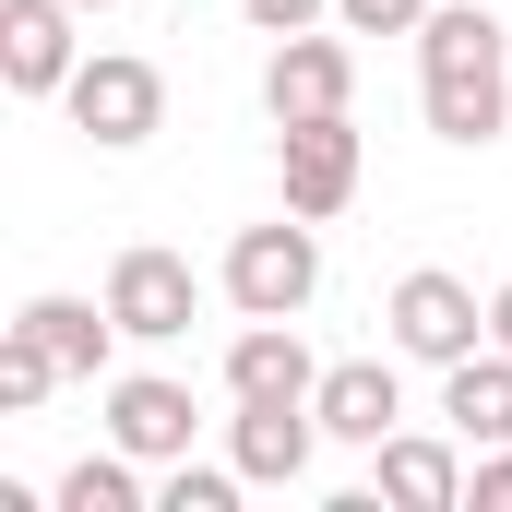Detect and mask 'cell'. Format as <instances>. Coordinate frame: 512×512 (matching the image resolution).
<instances>
[{
	"label": "cell",
	"instance_id": "cell-1",
	"mask_svg": "<svg viewBox=\"0 0 512 512\" xmlns=\"http://www.w3.org/2000/svg\"><path fill=\"white\" fill-rule=\"evenodd\" d=\"M417 108H429L441 143H501L512 131V36H501V12L441 0L417 24Z\"/></svg>",
	"mask_w": 512,
	"mask_h": 512
},
{
	"label": "cell",
	"instance_id": "cell-2",
	"mask_svg": "<svg viewBox=\"0 0 512 512\" xmlns=\"http://www.w3.org/2000/svg\"><path fill=\"white\" fill-rule=\"evenodd\" d=\"M322 298V239L310 215H274V227H239L227 239V310L239 322H298Z\"/></svg>",
	"mask_w": 512,
	"mask_h": 512
},
{
	"label": "cell",
	"instance_id": "cell-3",
	"mask_svg": "<svg viewBox=\"0 0 512 512\" xmlns=\"http://www.w3.org/2000/svg\"><path fill=\"white\" fill-rule=\"evenodd\" d=\"M60 108H72L84 143L131 155V143H155V131H167V72H155V60H131V48H96V60L60 84Z\"/></svg>",
	"mask_w": 512,
	"mask_h": 512
},
{
	"label": "cell",
	"instance_id": "cell-4",
	"mask_svg": "<svg viewBox=\"0 0 512 512\" xmlns=\"http://www.w3.org/2000/svg\"><path fill=\"white\" fill-rule=\"evenodd\" d=\"M382 322H393V358H417V370H453V358H477V346H489L477 286H465V274H441V262H417V274L393 286Z\"/></svg>",
	"mask_w": 512,
	"mask_h": 512
},
{
	"label": "cell",
	"instance_id": "cell-5",
	"mask_svg": "<svg viewBox=\"0 0 512 512\" xmlns=\"http://www.w3.org/2000/svg\"><path fill=\"white\" fill-rule=\"evenodd\" d=\"M274 167H286V215L334 227V215L358 203V179H370V143H358V120L334 108V120H286L274 131Z\"/></svg>",
	"mask_w": 512,
	"mask_h": 512
},
{
	"label": "cell",
	"instance_id": "cell-6",
	"mask_svg": "<svg viewBox=\"0 0 512 512\" xmlns=\"http://www.w3.org/2000/svg\"><path fill=\"white\" fill-rule=\"evenodd\" d=\"M108 310H120L131 346H179V334H191V310H203V286H191V262H179V251L131 239V251L108 262Z\"/></svg>",
	"mask_w": 512,
	"mask_h": 512
},
{
	"label": "cell",
	"instance_id": "cell-7",
	"mask_svg": "<svg viewBox=\"0 0 512 512\" xmlns=\"http://www.w3.org/2000/svg\"><path fill=\"white\" fill-rule=\"evenodd\" d=\"M346 96H358V48H346V24H334V36H322V24H310V36H274V60H262V108H274V131H286V120H334Z\"/></svg>",
	"mask_w": 512,
	"mask_h": 512
},
{
	"label": "cell",
	"instance_id": "cell-8",
	"mask_svg": "<svg viewBox=\"0 0 512 512\" xmlns=\"http://www.w3.org/2000/svg\"><path fill=\"white\" fill-rule=\"evenodd\" d=\"M310 417H322V441L382 453L393 429H405V382H393V358H334V370H322V393H310Z\"/></svg>",
	"mask_w": 512,
	"mask_h": 512
},
{
	"label": "cell",
	"instance_id": "cell-9",
	"mask_svg": "<svg viewBox=\"0 0 512 512\" xmlns=\"http://www.w3.org/2000/svg\"><path fill=\"white\" fill-rule=\"evenodd\" d=\"M370 501H393V512H465V429H453V441L393 429L382 453H370Z\"/></svg>",
	"mask_w": 512,
	"mask_h": 512
},
{
	"label": "cell",
	"instance_id": "cell-10",
	"mask_svg": "<svg viewBox=\"0 0 512 512\" xmlns=\"http://www.w3.org/2000/svg\"><path fill=\"white\" fill-rule=\"evenodd\" d=\"M72 72H84L72 0H0V84H12V96H60Z\"/></svg>",
	"mask_w": 512,
	"mask_h": 512
},
{
	"label": "cell",
	"instance_id": "cell-11",
	"mask_svg": "<svg viewBox=\"0 0 512 512\" xmlns=\"http://www.w3.org/2000/svg\"><path fill=\"white\" fill-rule=\"evenodd\" d=\"M108 441L143 453V465H179V453H191V382H167V370H120V382H108Z\"/></svg>",
	"mask_w": 512,
	"mask_h": 512
},
{
	"label": "cell",
	"instance_id": "cell-12",
	"mask_svg": "<svg viewBox=\"0 0 512 512\" xmlns=\"http://www.w3.org/2000/svg\"><path fill=\"white\" fill-rule=\"evenodd\" d=\"M310 453H322V417H310V405H239V417H227V465H239L251 489H298Z\"/></svg>",
	"mask_w": 512,
	"mask_h": 512
},
{
	"label": "cell",
	"instance_id": "cell-13",
	"mask_svg": "<svg viewBox=\"0 0 512 512\" xmlns=\"http://www.w3.org/2000/svg\"><path fill=\"white\" fill-rule=\"evenodd\" d=\"M322 393V358L298 346V322H251L227 346V405H310Z\"/></svg>",
	"mask_w": 512,
	"mask_h": 512
},
{
	"label": "cell",
	"instance_id": "cell-14",
	"mask_svg": "<svg viewBox=\"0 0 512 512\" xmlns=\"http://www.w3.org/2000/svg\"><path fill=\"white\" fill-rule=\"evenodd\" d=\"M12 322H24V334H36V346L60 358V382H108V346H131L108 298H24Z\"/></svg>",
	"mask_w": 512,
	"mask_h": 512
},
{
	"label": "cell",
	"instance_id": "cell-15",
	"mask_svg": "<svg viewBox=\"0 0 512 512\" xmlns=\"http://www.w3.org/2000/svg\"><path fill=\"white\" fill-rule=\"evenodd\" d=\"M441 417L465 429V453L512 441V346H477V358H453V370H441Z\"/></svg>",
	"mask_w": 512,
	"mask_h": 512
},
{
	"label": "cell",
	"instance_id": "cell-16",
	"mask_svg": "<svg viewBox=\"0 0 512 512\" xmlns=\"http://www.w3.org/2000/svg\"><path fill=\"white\" fill-rule=\"evenodd\" d=\"M131 465H143V453H120V441L84 453V465L60 477V512H143V477H131Z\"/></svg>",
	"mask_w": 512,
	"mask_h": 512
},
{
	"label": "cell",
	"instance_id": "cell-17",
	"mask_svg": "<svg viewBox=\"0 0 512 512\" xmlns=\"http://www.w3.org/2000/svg\"><path fill=\"white\" fill-rule=\"evenodd\" d=\"M48 393H60V358L12 322V334H0V417H24V405H48Z\"/></svg>",
	"mask_w": 512,
	"mask_h": 512
},
{
	"label": "cell",
	"instance_id": "cell-18",
	"mask_svg": "<svg viewBox=\"0 0 512 512\" xmlns=\"http://www.w3.org/2000/svg\"><path fill=\"white\" fill-rule=\"evenodd\" d=\"M239 489H251L239 465H191V453H179V465L155 477V512H239Z\"/></svg>",
	"mask_w": 512,
	"mask_h": 512
},
{
	"label": "cell",
	"instance_id": "cell-19",
	"mask_svg": "<svg viewBox=\"0 0 512 512\" xmlns=\"http://www.w3.org/2000/svg\"><path fill=\"white\" fill-rule=\"evenodd\" d=\"M429 12H441V0H334V24H346V36H417Z\"/></svg>",
	"mask_w": 512,
	"mask_h": 512
},
{
	"label": "cell",
	"instance_id": "cell-20",
	"mask_svg": "<svg viewBox=\"0 0 512 512\" xmlns=\"http://www.w3.org/2000/svg\"><path fill=\"white\" fill-rule=\"evenodd\" d=\"M322 12H334V0H239V24H251V36H310Z\"/></svg>",
	"mask_w": 512,
	"mask_h": 512
},
{
	"label": "cell",
	"instance_id": "cell-21",
	"mask_svg": "<svg viewBox=\"0 0 512 512\" xmlns=\"http://www.w3.org/2000/svg\"><path fill=\"white\" fill-rule=\"evenodd\" d=\"M465 501H477V512H512V441H489V453L465 465Z\"/></svg>",
	"mask_w": 512,
	"mask_h": 512
},
{
	"label": "cell",
	"instance_id": "cell-22",
	"mask_svg": "<svg viewBox=\"0 0 512 512\" xmlns=\"http://www.w3.org/2000/svg\"><path fill=\"white\" fill-rule=\"evenodd\" d=\"M489 346H512V286H501V298H489Z\"/></svg>",
	"mask_w": 512,
	"mask_h": 512
},
{
	"label": "cell",
	"instance_id": "cell-23",
	"mask_svg": "<svg viewBox=\"0 0 512 512\" xmlns=\"http://www.w3.org/2000/svg\"><path fill=\"white\" fill-rule=\"evenodd\" d=\"M72 12H120V0H72Z\"/></svg>",
	"mask_w": 512,
	"mask_h": 512
}]
</instances>
